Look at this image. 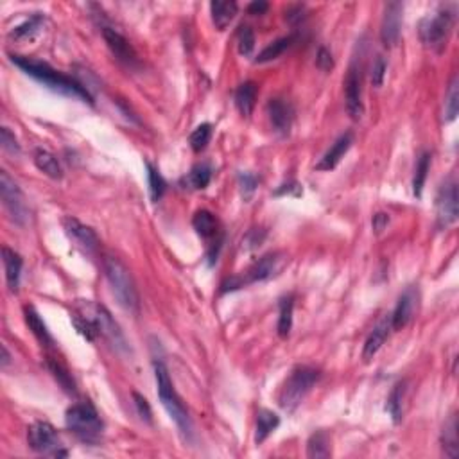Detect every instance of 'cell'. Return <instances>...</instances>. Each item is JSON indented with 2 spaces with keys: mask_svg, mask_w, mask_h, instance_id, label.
Returning a JSON list of instances; mask_svg holds the SVG:
<instances>
[{
  "mask_svg": "<svg viewBox=\"0 0 459 459\" xmlns=\"http://www.w3.org/2000/svg\"><path fill=\"white\" fill-rule=\"evenodd\" d=\"M2 262H4V271H6V280H8V287L16 293L18 291V285H20V273H22V265H24V260L15 250L4 246L2 248Z\"/></svg>",
  "mask_w": 459,
  "mask_h": 459,
  "instance_id": "21",
  "label": "cell"
},
{
  "mask_svg": "<svg viewBox=\"0 0 459 459\" xmlns=\"http://www.w3.org/2000/svg\"><path fill=\"white\" fill-rule=\"evenodd\" d=\"M420 305V293L415 285L408 287L404 293L400 294L396 307L389 316H391V329L393 330H402L405 329L409 323L413 321V317L418 313Z\"/></svg>",
  "mask_w": 459,
  "mask_h": 459,
  "instance_id": "14",
  "label": "cell"
},
{
  "mask_svg": "<svg viewBox=\"0 0 459 459\" xmlns=\"http://www.w3.org/2000/svg\"><path fill=\"white\" fill-rule=\"evenodd\" d=\"M155 375H156V386H158V396L162 400L163 408L167 409L169 416L175 420L176 427L180 429L183 436L187 439L192 438V420H190L189 411L183 405L182 398L178 396V393L175 391L172 380L169 377V370L163 365L162 360H155Z\"/></svg>",
  "mask_w": 459,
  "mask_h": 459,
  "instance_id": "4",
  "label": "cell"
},
{
  "mask_svg": "<svg viewBox=\"0 0 459 459\" xmlns=\"http://www.w3.org/2000/svg\"><path fill=\"white\" fill-rule=\"evenodd\" d=\"M47 366H49V370H51L52 375H54V379L58 380V382H60L61 388H63L65 391L75 393L74 379H72V375H70V373H68V370L65 368L63 365H61L60 360L52 359V357H49Z\"/></svg>",
  "mask_w": 459,
  "mask_h": 459,
  "instance_id": "36",
  "label": "cell"
},
{
  "mask_svg": "<svg viewBox=\"0 0 459 459\" xmlns=\"http://www.w3.org/2000/svg\"><path fill=\"white\" fill-rule=\"evenodd\" d=\"M363 81H360V68L356 63L348 68L346 80H344V104L348 111L350 119L360 120L365 115V104H363Z\"/></svg>",
  "mask_w": 459,
  "mask_h": 459,
  "instance_id": "13",
  "label": "cell"
},
{
  "mask_svg": "<svg viewBox=\"0 0 459 459\" xmlns=\"http://www.w3.org/2000/svg\"><path fill=\"white\" fill-rule=\"evenodd\" d=\"M388 225H389V215L388 214H384V212H379V214L373 215L372 226H373V232H375L377 235L382 234Z\"/></svg>",
  "mask_w": 459,
  "mask_h": 459,
  "instance_id": "46",
  "label": "cell"
},
{
  "mask_svg": "<svg viewBox=\"0 0 459 459\" xmlns=\"http://www.w3.org/2000/svg\"><path fill=\"white\" fill-rule=\"evenodd\" d=\"M34 165L47 175L52 180H61L63 178V169H61L60 162L52 153L45 149H36L34 151Z\"/></svg>",
  "mask_w": 459,
  "mask_h": 459,
  "instance_id": "28",
  "label": "cell"
},
{
  "mask_svg": "<svg viewBox=\"0 0 459 459\" xmlns=\"http://www.w3.org/2000/svg\"><path fill=\"white\" fill-rule=\"evenodd\" d=\"M268 9H270V4L264 2V0H255V2H251V4L248 6V13L255 16L264 15V13H268Z\"/></svg>",
  "mask_w": 459,
  "mask_h": 459,
  "instance_id": "47",
  "label": "cell"
},
{
  "mask_svg": "<svg viewBox=\"0 0 459 459\" xmlns=\"http://www.w3.org/2000/svg\"><path fill=\"white\" fill-rule=\"evenodd\" d=\"M237 11H239V6L237 2H234V0H228V2H219V0H214V2H210L212 20H214L215 27H218L219 31H225V29L234 22Z\"/></svg>",
  "mask_w": 459,
  "mask_h": 459,
  "instance_id": "22",
  "label": "cell"
},
{
  "mask_svg": "<svg viewBox=\"0 0 459 459\" xmlns=\"http://www.w3.org/2000/svg\"><path fill=\"white\" fill-rule=\"evenodd\" d=\"M265 110H268V117H270L271 126L275 127V131L280 133V135H289L294 119L293 106L287 101L275 97V99H270Z\"/></svg>",
  "mask_w": 459,
  "mask_h": 459,
  "instance_id": "17",
  "label": "cell"
},
{
  "mask_svg": "<svg viewBox=\"0 0 459 459\" xmlns=\"http://www.w3.org/2000/svg\"><path fill=\"white\" fill-rule=\"evenodd\" d=\"M103 265L111 293L117 298L120 307H124V309L130 310V313H139V291H137L135 280L131 277L130 270H127L119 258L111 257V255L104 257Z\"/></svg>",
  "mask_w": 459,
  "mask_h": 459,
  "instance_id": "2",
  "label": "cell"
},
{
  "mask_svg": "<svg viewBox=\"0 0 459 459\" xmlns=\"http://www.w3.org/2000/svg\"><path fill=\"white\" fill-rule=\"evenodd\" d=\"M285 257L280 253V251H271V253H265L264 257L258 258L250 270L246 271L242 277H234L226 280L225 284L221 285V294L232 293V291H237L244 285L257 284V282H265L270 278L277 277L280 273V270L284 268Z\"/></svg>",
  "mask_w": 459,
  "mask_h": 459,
  "instance_id": "7",
  "label": "cell"
},
{
  "mask_svg": "<svg viewBox=\"0 0 459 459\" xmlns=\"http://www.w3.org/2000/svg\"><path fill=\"white\" fill-rule=\"evenodd\" d=\"M192 226H194L199 237L206 239V241L215 239L219 235L218 219H215V215L212 214V212H208V210H198L194 218H192Z\"/></svg>",
  "mask_w": 459,
  "mask_h": 459,
  "instance_id": "25",
  "label": "cell"
},
{
  "mask_svg": "<svg viewBox=\"0 0 459 459\" xmlns=\"http://www.w3.org/2000/svg\"><path fill=\"white\" fill-rule=\"evenodd\" d=\"M24 314H25V323H27V327H29V330L32 332V336L40 341L42 346H45V348H52L54 339H52V336L49 334L47 325L44 323V320L40 317V314L36 313L34 307L27 305V307L24 309Z\"/></svg>",
  "mask_w": 459,
  "mask_h": 459,
  "instance_id": "23",
  "label": "cell"
},
{
  "mask_svg": "<svg viewBox=\"0 0 459 459\" xmlns=\"http://www.w3.org/2000/svg\"><path fill=\"white\" fill-rule=\"evenodd\" d=\"M0 196L4 208L8 210L9 218L15 225L25 226L31 219V210L25 201L24 192L20 190L18 183L8 175V170H0Z\"/></svg>",
  "mask_w": 459,
  "mask_h": 459,
  "instance_id": "9",
  "label": "cell"
},
{
  "mask_svg": "<svg viewBox=\"0 0 459 459\" xmlns=\"http://www.w3.org/2000/svg\"><path fill=\"white\" fill-rule=\"evenodd\" d=\"M305 6H291V8H287V11H285V20L289 22V24H300L301 20L305 18Z\"/></svg>",
  "mask_w": 459,
  "mask_h": 459,
  "instance_id": "45",
  "label": "cell"
},
{
  "mask_svg": "<svg viewBox=\"0 0 459 459\" xmlns=\"http://www.w3.org/2000/svg\"><path fill=\"white\" fill-rule=\"evenodd\" d=\"M391 330H393L391 329V316L388 314V316H384L382 320L379 321V323H377V327L372 330V334L368 336V339H366L365 348H363V359H365V363H370V360L377 356V352L382 348V344L386 343V339L389 337Z\"/></svg>",
  "mask_w": 459,
  "mask_h": 459,
  "instance_id": "19",
  "label": "cell"
},
{
  "mask_svg": "<svg viewBox=\"0 0 459 459\" xmlns=\"http://www.w3.org/2000/svg\"><path fill=\"white\" fill-rule=\"evenodd\" d=\"M280 316H278V336L282 339H287L293 330V313H294V294H289V296H284L280 300Z\"/></svg>",
  "mask_w": 459,
  "mask_h": 459,
  "instance_id": "29",
  "label": "cell"
},
{
  "mask_svg": "<svg viewBox=\"0 0 459 459\" xmlns=\"http://www.w3.org/2000/svg\"><path fill=\"white\" fill-rule=\"evenodd\" d=\"M210 180H212V167L206 165V163H199L190 170L189 176L185 178V183L189 185V189L203 190L208 187Z\"/></svg>",
  "mask_w": 459,
  "mask_h": 459,
  "instance_id": "34",
  "label": "cell"
},
{
  "mask_svg": "<svg viewBox=\"0 0 459 459\" xmlns=\"http://www.w3.org/2000/svg\"><path fill=\"white\" fill-rule=\"evenodd\" d=\"M352 144H353V133H352V131H346V133H343V135H341L339 139H337L336 142L330 146V149L325 153L323 158H321L320 162L316 163V170H332V169H336L337 163L341 162V158H343V156L348 153V149L352 147Z\"/></svg>",
  "mask_w": 459,
  "mask_h": 459,
  "instance_id": "18",
  "label": "cell"
},
{
  "mask_svg": "<svg viewBox=\"0 0 459 459\" xmlns=\"http://www.w3.org/2000/svg\"><path fill=\"white\" fill-rule=\"evenodd\" d=\"M133 400H135L137 413H139V416L142 418V422H146V424H149V425L153 424V411H151L149 402H147V400L137 391H133Z\"/></svg>",
  "mask_w": 459,
  "mask_h": 459,
  "instance_id": "42",
  "label": "cell"
},
{
  "mask_svg": "<svg viewBox=\"0 0 459 459\" xmlns=\"http://www.w3.org/2000/svg\"><path fill=\"white\" fill-rule=\"evenodd\" d=\"M459 110V84L458 77H454L445 95V122H452L458 117Z\"/></svg>",
  "mask_w": 459,
  "mask_h": 459,
  "instance_id": "38",
  "label": "cell"
},
{
  "mask_svg": "<svg viewBox=\"0 0 459 459\" xmlns=\"http://www.w3.org/2000/svg\"><path fill=\"white\" fill-rule=\"evenodd\" d=\"M45 22H47V18L42 13H36L29 20H25L24 24L13 27L9 31L8 38L15 42H32L45 29Z\"/></svg>",
  "mask_w": 459,
  "mask_h": 459,
  "instance_id": "20",
  "label": "cell"
},
{
  "mask_svg": "<svg viewBox=\"0 0 459 459\" xmlns=\"http://www.w3.org/2000/svg\"><path fill=\"white\" fill-rule=\"evenodd\" d=\"M316 67L320 68L321 72H330L334 68V58H332V52L329 51V49L325 47H320V51H317L316 54Z\"/></svg>",
  "mask_w": 459,
  "mask_h": 459,
  "instance_id": "44",
  "label": "cell"
},
{
  "mask_svg": "<svg viewBox=\"0 0 459 459\" xmlns=\"http://www.w3.org/2000/svg\"><path fill=\"white\" fill-rule=\"evenodd\" d=\"M13 63L16 67L24 70L25 74L31 75L32 80L40 81L42 84H45L47 88H51L52 92L61 95H68V97H74V99H80L83 103L94 104V97H92L90 90L84 87L81 81L74 80V77H68V75L61 74L56 68H52L51 65L45 63V61L34 60V58H27V56H18L11 54Z\"/></svg>",
  "mask_w": 459,
  "mask_h": 459,
  "instance_id": "1",
  "label": "cell"
},
{
  "mask_svg": "<svg viewBox=\"0 0 459 459\" xmlns=\"http://www.w3.org/2000/svg\"><path fill=\"white\" fill-rule=\"evenodd\" d=\"M210 139H212V124L203 122L190 133L189 144L194 153H201V151L208 146Z\"/></svg>",
  "mask_w": 459,
  "mask_h": 459,
  "instance_id": "37",
  "label": "cell"
},
{
  "mask_svg": "<svg viewBox=\"0 0 459 459\" xmlns=\"http://www.w3.org/2000/svg\"><path fill=\"white\" fill-rule=\"evenodd\" d=\"M61 225H63L65 234L67 237L74 242L77 248H80L83 253L87 255H95L97 250H99V237L95 234L94 230L90 226H87L84 222H81L80 219L75 218H63L61 219Z\"/></svg>",
  "mask_w": 459,
  "mask_h": 459,
  "instance_id": "12",
  "label": "cell"
},
{
  "mask_svg": "<svg viewBox=\"0 0 459 459\" xmlns=\"http://www.w3.org/2000/svg\"><path fill=\"white\" fill-rule=\"evenodd\" d=\"M29 447L38 454L52 458H67L68 452L63 448L58 431L49 422H36L27 431Z\"/></svg>",
  "mask_w": 459,
  "mask_h": 459,
  "instance_id": "10",
  "label": "cell"
},
{
  "mask_svg": "<svg viewBox=\"0 0 459 459\" xmlns=\"http://www.w3.org/2000/svg\"><path fill=\"white\" fill-rule=\"evenodd\" d=\"M146 169H147V182H149V194L153 201H160L165 192V180L162 178L160 175V170L156 169L155 165L151 162H146Z\"/></svg>",
  "mask_w": 459,
  "mask_h": 459,
  "instance_id": "35",
  "label": "cell"
},
{
  "mask_svg": "<svg viewBox=\"0 0 459 459\" xmlns=\"http://www.w3.org/2000/svg\"><path fill=\"white\" fill-rule=\"evenodd\" d=\"M280 425V418L270 409H258L257 413V427H255V444H264L268 436L275 432V429Z\"/></svg>",
  "mask_w": 459,
  "mask_h": 459,
  "instance_id": "27",
  "label": "cell"
},
{
  "mask_svg": "<svg viewBox=\"0 0 459 459\" xmlns=\"http://www.w3.org/2000/svg\"><path fill=\"white\" fill-rule=\"evenodd\" d=\"M402 13L404 4L402 2H389L384 8V16L380 24V42L384 47H395L400 40V31H402Z\"/></svg>",
  "mask_w": 459,
  "mask_h": 459,
  "instance_id": "15",
  "label": "cell"
},
{
  "mask_svg": "<svg viewBox=\"0 0 459 459\" xmlns=\"http://www.w3.org/2000/svg\"><path fill=\"white\" fill-rule=\"evenodd\" d=\"M258 87L253 81H246L235 92V106L241 111L242 117H250L255 110V103H257Z\"/></svg>",
  "mask_w": 459,
  "mask_h": 459,
  "instance_id": "24",
  "label": "cell"
},
{
  "mask_svg": "<svg viewBox=\"0 0 459 459\" xmlns=\"http://www.w3.org/2000/svg\"><path fill=\"white\" fill-rule=\"evenodd\" d=\"M455 24V6H444L438 11L429 15L420 25V38L425 47L434 52H441L445 49Z\"/></svg>",
  "mask_w": 459,
  "mask_h": 459,
  "instance_id": "6",
  "label": "cell"
},
{
  "mask_svg": "<svg viewBox=\"0 0 459 459\" xmlns=\"http://www.w3.org/2000/svg\"><path fill=\"white\" fill-rule=\"evenodd\" d=\"M431 169V153H422L416 162V169H415V178H413V194L416 198L422 196V190H424L425 180H427V172Z\"/></svg>",
  "mask_w": 459,
  "mask_h": 459,
  "instance_id": "33",
  "label": "cell"
},
{
  "mask_svg": "<svg viewBox=\"0 0 459 459\" xmlns=\"http://www.w3.org/2000/svg\"><path fill=\"white\" fill-rule=\"evenodd\" d=\"M294 40H296V36H294V34L284 36V38H278V40H275L273 44L268 45V47H265L264 51H262L260 54L257 56L255 63H270V61L278 60V58H280V56L284 54V52L294 44Z\"/></svg>",
  "mask_w": 459,
  "mask_h": 459,
  "instance_id": "31",
  "label": "cell"
},
{
  "mask_svg": "<svg viewBox=\"0 0 459 459\" xmlns=\"http://www.w3.org/2000/svg\"><path fill=\"white\" fill-rule=\"evenodd\" d=\"M237 49L241 56H251L255 49V32L250 25H241L237 31Z\"/></svg>",
  "mask_w": 459,
  "mask_h": 459,
  "instance_id": "39",
  "label": "cell"
},
{
  "mask_svg": "<svg viewBox=\"0 0 459 459\" xmlns=\"http://www.w3.org/2000/svg\"><path fill=\"white\" fill-rule=\"evenodd\" d=\"M458 182L454 178L445 180L444 185L439 187L438 196H436V225L439 230L448 228L458 221Z\"/></svg>",
  "mask_w": 459,
  "mask_h": 459,
  "instance_id": "11",
  "label": "cell"
},
{
  "mask_svg": "<svg viewBox=\"0 0 459 459\" xmlns=\"http://www.w3.org/2000/svg\"><path fill=\"white\" fill-rule=\"evenodd\" d=\"M239 185H241V192L246 199H250L253 192L258 187V178L251 172H239Z\"/></svg>",
  "mask_w": 459,
  "mask_h": 459,
  "instance_id": "41",
  "label": "cell"
},
{
  "mask_svg": "<svg viewBox=\"0 0 459 459\" xmlns=\"http://www.w3.org/2000/svg\"><path fill=\"white\" fill-rule=\"evenodd\" d=\"M81 313L94 321L99 336H103L117 352H127L126 337H124L122 330H120V327L117 325V321L113 320V316H111L106 307L87 301V303L83 305V310H81Z\"/></svg>",
  "mask_w": 459,
  "mask_h": 459,
  "instance_id": "8",
  "label": "cell"
},
{
  "mask_svg": "<svg viewBox=\"0 0 459 459\" xmlns=\"http://www.w3.org/2000/svg\"><path fill=\"white\" fill-rule=\"evenodd\" d=\"M320 377L321 372L313 366L300 365L293 368V372L289 373V377L285 379L280 391H278V405L287 413L296 411L305 396L309 395L310 389L317 384Z\"/></svg>",
  "mask_w": 459,
  "mask_h": 459,
  "instance_id": "5",
  "label": "cell"
},
{
  "mask_svg": "<svg viewBox=\"0 0 459 459\" xmlns=\"http://www.w3.org/2000/svg\"><path fill=\"white\" fill-rule=\"evenodd\" d=\"M330 436L325 431H316L307 441V458L321 459L330 458Z\"/></svg>",
  "mask_w": 459,
  "mask_h": 459,
  "instance_id": "32",
  "label": "cell"
},
{
  "mask_svg": "<svg viewBox=\"0 0 459 459\" xmlns=\"http://www.w3.org/2000/svg\"><path fill=\"white\" fill-rule=\"evenodd\" d=\"M0 146L9 155H20V144H18L16 137L9 131V127L6 126L0 127Z\"/></svg>",
  "mask_w": 459,
  "mask_h": 459,
  "instance_id": "40",
  "label": "cell"
},
{
  "mask_svg": "<svg viewBox=\"0 0 459 459\" xmlns=\"http://www.w3.org/2000/svg\"><path fill=\"white\" fill-rule=\"evenodd\" d=\"M0 352H2V359H0V366H2V368H8L9 363H11V356H9L8 348H6V344H2V348H0Z\"/></svg>",
  "mask_w": 459,
  "mask_h": 459,
  "instance_id": "48",
  "label": "cell"
},
{
  "mask_svg": "<svg viewBox=\"0 0 459 459\" xmlns=\"http://www.w3.org/2000/svg\"><path fill=\"white\" fill-rule=\"evenodd\" d=\"M103 38L106 42L108 49L111 51V54L117 58V61H120L122 65H126L127 68H135L139 67V56H137L135 49L131 47L130 42L120 34L119 31H115L113 27H108V25H103Z\"/></svg>",
  "mask_w": 459,
  "mask_h": 459,
  "instance_id": "16",
  "label": "cell"
},
{
  "mask_svg": "<svg viewBox=\"0 0 459 459\" xmlns=\"http://www.w3.org/2000/svg\"><path fill=\"white\" fill-rule=\"evenodd\" d=\"M386 70H388V63H386V60L382 58V56H377L375 63H373L372 67V83L373 87H382V83H384V77H386Z\"/></svg>",
  "mask_w": 459,
  "mask_h": 459,
  "instance_id": "43",
  "label": "cell"
},
{
  "mask_svg": "<svg viewBox=\"0 0 459 459\" xmlns=\"http://www.w3.org/2000/svg\"><path fill=\"white\" fill-rule=\"evenodd\" d=\"M65 424L68 431L83 444L95 445L103 438L104 422L90 402H80L68 408L65 413Z\"/></svg>",
  "mask_w": 459,
  "mask_h": 459,
  "instance_id": "3",
  "label": "cell"
},
{
  "mask_svg": "<svg viewBox=\"0 0 459 459\" xmlns=\"http://www.w3.org/2000/svg\"><path fill=\"white\" fill-rule=\"evenodd\" d=\"M441 448H444V454L448 455V458H458L459 455L458 418H455V415H452L445 424L444 432H441Z\"/></svg>",
  "mask_w": 459,
  "mask_h": 459,
  "instance_id": "30",
  "label": "cell"
},
{
  "mask_svg": "<svg viewBox=\"0 0 459 459\" xmlns=\"http://www.w3.org/2000/svg\"><path fill=\"white\" fill-rule=\"evenodd\" d=\"M405 391H408V384H405V380H402V382H396V384L393 386L391 393H389L388 396L386 411H388L389 416H391L393 424H400V422H402V416H404Z\"/></svg>",
  "mask_w": 459,
  "mask_h": 459,
  "instance_id": "26",
  "label": "cell"
}]
</instances>
